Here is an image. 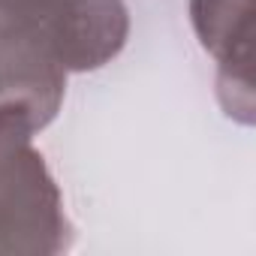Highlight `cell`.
<instances>
[{
    "label": "cell",
    "instance_id": "3957f363",
    "mask_svg": "<svg viewBox=\"0 0 256 256\" xmlns=\"http://www.w3.org/2000/svg\"><path fill=\"white\" fill-rule=\"evenodd\" d=\"M253 0H190V22L217 60V96L229 118L253 124Z\"/></svg>",
    "mask_w": 256,
    "mask_h": 256
},
{
    "label": "cell",
    "instance_id": "6da1fadb",
    "mask_svg": "<svg viewBox=\"0 0 256 256\" xmlns=\"http://www.w3.org/2000/svg\"><path fill=\"white\" fill-rule=\"evenodd\" d=\"M126 34L124 0H0V108L48 126L66 76L108 64Z\"/></svg>",
    "mask_w": 256,
    "mask_h": 256
},
{
    "label": "cell",
    "instance_id": "7a4b0ae2",
    "mask_svg": "<svg viewBox=\"0 0 256 256\" xmlns=\"http://www.w3.org/2000/svg\"><path fill=\"white\" fill-rule=\"evenodd\" d=\"M34 126L0 108V253L48 256L72 241L60 190L34 148Z\"/></svg>",
    "mask_w": 256,
    "mask_h": 256
}]
</instances>
